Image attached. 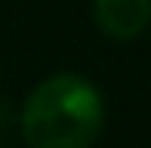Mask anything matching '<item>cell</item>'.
<instances>
[{
    "instance_id": "2",
    "label": "cell",
    "mask_w": 151,
    "mask_h": 148,
    "mask_svg": "<svg viewBox=\"0 0 151 148\" xmlns=\"http://www.w3.org/2000/svg\"><path fill=\"white\" fill-rule=\"evenodd\" d=\"M94 20L114 40H134L151 24V0H91Z\"/></svg>"
},
{
    "instance_id": "1",
    "label": "cell",
    "mask_w": 151,
    "mask_h": 148,
    "mask_svg": "<svg viewBox=\"0 0 151 148\" xmlns=\"http://www.w3.org/2000/svg\"><path fill=\"white\" fill-rule=\"evenodd\" d=\"M20 131L30 148H91L104 131V98L84 74H54L27 94Z\"/></svg>"
}]
</instances>
